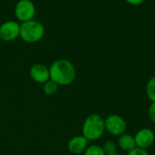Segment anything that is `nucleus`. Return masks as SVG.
<instances>
[{
  "instance_id": "nucleus-11",
  "label": "nucleus",
  "mask_w": 155,
  "mask_h": 155,
  "mask_svg": "<svg viewBox=\"0 0 155 155\" xmlns=\"http://www.w3.org/2000/svg\"><path fill=\"white\" fill-rule=\"evenodd\" d=\"M145 93L148 99L152 103H155V75L151 77L147 82L145 86Z\"/></svg>"
},
{
  "instance_id": "nucleus-1",
  "label": "nucleus",
  "mask_w": 155,
  "mask_h": 155,
  "mask_svg": "<svg viewBox=\"0 0 155 155\" xmlns=\"http://www.w3.org/2000/svg\"><path fill=\"white\" fill-rule=\"evenodd\" d=\"M50 79L58 85L71 84L76 77V69L74 64L67 59L55 60L49 67Z\"/></svg>"
},
{
  "instance_id": "nucleus-8",
  "label": "nucleus",
  "mask_w": 155,
  "mask_h": 155,
  "mask_svg": "<svg viewBox=\"0 0 155 155\" xmlns=\"http://www.w3.org/2000/svg\"><path fill=\"white\" fill-rule=\"evenodd\" d=\"M29 74L32 80L37 84H44L45 82L50 80V73L49 67L43 64H35L31 66Z\"/></svg>"
},
{
  "instance_id": "nucleus-4",
  "label": "nucleus",
  "mask_w": 155,
  "mask_h": 155,
  "mask_svg": "<svg viewBox=\"0 0 155 155\" xmlns=\"http://www.w3.org/2000/svg\"><path fill=\"white\" fill-rule=\"evenodd\" d=\"M36 8L31 0H19L15 6V15L17 21L24 23L34 19Z\"/></svg>"
},
{
  "instance_id": "nucleus-12",
  "label": "nucleus",
  "mask_w": 155,
  "mask_h": 155,
  "mask_svg": "<svg viewBox=\"0 0 155 155\" xmlns=\"http://www.w3.org/2000/svg\"><path fill=\"white\" fill-rule=\"evenodd\" d=\"M58 84L56 83H54V81H52L51 79L48 80L47 82H45L44 84V86H43V91L44 93L46 94V95H53L54 94L57 90H58Z\"/></svg>"
},
{
  "instance_id": "nucleus-14",
  "label": "nucleus",
  "mask_w": 155,
  "mask_h": 155,
  "mask_svg": "<svg viewBox=\"0 0 155 155\" xmlns=\"http://www.w3.org/2000/svg\"><path fill=\"white\" fill-rule=\"evenodd\" d=\"M105 154H113V153H117V148H118V145L115 142L112 141V140H109L107 142H105L104 143V145L102 146Z\"/></svg>"
},
{
  "instance_id": "nucleus-2",
  "label": "nucleus",
  "mask_w": 155,
  "mask_h": 155,
  "mask_svg": "<svg viewBox=\"0 0 155 155\" xmlns=\"http://www.w3.org/2000/svg\"><path fill=\"white\" fill-rule=\"evenodd\" d=\"M105 133L104 119L97 114H92L84 121L82 126V135L89 141H96L102 138Z\"/></svg>"
},
{
  "instance_id": "nucleus-17",
  "label": "nucleus",
  "mask_w": 155,
  "mask_h": 155,
  "mask_svg": "<svg viewBox=\"0 0 155 155\" xmlns=\"http://www.w3.org/2000/svg\"><path fill=\"white\" fill-rule=\"evenodd\" d=\"M128 5H142L145 0H124Z\"/></svg>"
},
{
  "instance_id": "nucleus-15",
  "label": "nucleus",
  "mask_w": 155,
  "mask_h": 155,
  "mask_svg": "<svg viewBox=\"0 0 155 155\" xmlns=\"http://www.w3.org/2000/svg\"><path fill=\"white\" fill-rule=\"evenodd\" d=\"M148 117L151 122L155 123V103H152L148 108Z\"/></svg>"
},
{
  "instance_id": "nucleus-5",
  "label": "nucleus",
  "mask_w": 155,
  "mask_h": 155,
  "mask_svg": "<svg viewBox=\"0 0 155 155\" xmlns=\"http://www.w3.org/2000/svg\"><path fill=\"white\" fill-rule=\"evenodd\" d=\"M105 131L113 136H120L125 133L127 124L125 120L118 114H110L104 119Z\"/></svg>"
},
{
  "instance_id": "nucleus-9",
  "label": "nucleus",
  "mask_w": 155,
  "mask_h": 155,
  "mask_svg": "<svg viewBox=\"0 0 155 155\" xmlns=\"http://www.w3.org/2000/svg\"><path fill=\"white\" fill-rule=\"evenodd\" d=\"M88 146V140L83 135H76L71 138L68 142V151L72 154H81L84 153Z\"/></svg>"
},
{
  "instance_id": "nucleus-18",
  "label": "nucleus",
  "mask_w": 155,
  "mask_h": 155,
  "mask_svg": "<svg viewBox=\"0 0 155 155\" xmlns=\"http://www.w3.org/2000/svg\"><path fill=\"white\" fill-rule=\"evenodd\" d=\"M109 155H121V154H119V153H113V154H109Z\"/></svg>"
},
{
  "instance_id": "nucleus-7",
  "label": "nucleus",
  "mask_w": 155,
  "mask_h": 155,
  "mask_svg": "<svg viewBox=\"0 0 155 155\" xmlns=\"http://www.w3.org/2000/svg\"><path fill=\"white\" fill-rule=\"evenodd\" d=\"M134 141L137 148L147 150L155 142L154 132L150 128H142L135 134Z\"/></svg>"
},
{
  "instance_id": "nucleus-6",
  "label": "nucleus",
  "mask_w": 155,
  "mask_h": 155,
  "mask_svg": "<svg viewBox=\"0 0 155 155\" xmlns=\"http://www.w3.org/2000/svg\"><path fill=\"white\" fill-rule=\"evenodd\" d=\"M20 24L15 20H7L0 25V39L11 42L19 37Z\"/></svg>"
},
{
  "instance_id": "nucleus-10",
  "label": "nucleus",
  "mask_w": 155,
  "mask_h": 155,
  "mask_svg": "<svg viewBox=\"0 0 155 155\" xmlns=\"http://www.w3.org/2000/svg\"><path fill=\"white\" fill-rule=\"evenodd\" d=\"M117 145L122 151H124L125 153H129V152L133 151L134 149L136 148L134 136H133L132 134H125V133L123 134L122 135L119 136Z\"/></svg>"
},
{
  "instance_id": "nucleus-16",
  "label": "nucleus",
  "mask_w": 155,
  "mask_h": 155,
  "mask_svg": "<svg viewBox=\"0 0 155 155\" xmlns=\"http://www.w3.org/2000/svg\"><path fill=\"white\" fill-rule=\"evenodd\" d=\"M127 155H150L147 150L144 149H141V148H135L133 151L127 153Z\"/></svg>"
},
{
  "instance_id": "nucleus-3",
  "label": "nucleus",
  "mask_w": 155,
  "mask_h": 155,
  "mask_svg": "<svg viewBox=\"0 0 155 155\" xmlns=\"http://www.w3.org/2000/svg\"><path fill=\"white\" fill-rule=\"evenodd\" d=\"M45 34L44 25L35 19L20 24L19 37L25 43L34 44L40 41Z\"/></svg>"
},
{
  "instance_id": "nucleus-13",
  "label": "nucleus",
  "mask_w": 155,
  "mask_h": 155,
  "mask_svg": "<svg viewBox=\"0 0 155 155\" xmlns=\"http://www.w3.org/2000/svg\"><path fill=\"white\" fill-rule=\"evenodd\" d=\"M84 155H106L103 147L97 144L88 145L85 149Z\"/></svg>"
}]
</instances>
